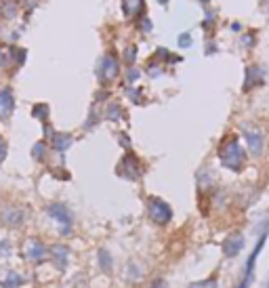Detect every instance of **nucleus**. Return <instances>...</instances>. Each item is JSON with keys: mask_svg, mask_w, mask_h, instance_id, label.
Segmentation results:
<instances>
[{"mask_svg": "<svg viewBox=\"0 0 269 288\" xmlns=\"http://www.w3.org/2000/svg\"><path fill=\"white\" fill-rule=\"evenodd\" d=\"M219 158H221V162L227 166V169H231V171L242 169L244 152H242V148H240L238 139H235V137H229L227 141H225L223 146H221V150H219Z\"/></svg>", "mask_w": 269, "mask_h": 288, "instance_id": "obj_1", "label": "nucleus"}, {"mask_svg": "<svg viewBox=\"0 0 269 288\" xmlns=\"http://www.w3.org/2000/svg\"><path fill=\"white\" fill-rule=\"evenodd\" d=\"M147 213H149V219L154 221V223L158 225H166L170 217H173V210H170V206L160 200V198H149L147 202Z\"/></svg>", "mask_w": 269, "mask_h": 288, "instance_id": "obj_2", "label": "nucleus"}, {"mask_svg": "<svg viewBox=\"0 0 269 288\" xmlns=\"http://www.w3.org/2000/svg\"><path fill=\"white\" fill-rule=\"evenodd\" d=\"M24 257L30 259V261H42L47 257V246L42 244L40 240H28L24 244Z\"/></svg>", "mask_w": 269, "mask_h": 288, "instance_id": "obj_3", "label": "nucleus"}, {"mask_svg": "<svg viewBox=\"0 0 269 288\" xmlns=\"http://www.w3.org/2000/svg\"><path fill=\"white\" fill-rule=\"evenodd\" d=\"M118 76V59L114 55H105L101 65H99V78L103 82H110Z\"/></svg>", "mask_w": 269, "mask_h": 288, "instance_id": "obj_4", "label": "nucleus"}, {"mask_svg": "<svg viewBox=\"0 0 269 288\" xmlns=\"http://www.w3.org/2000/svg\"><path fill=\"white\" fill-rule=\"evenodd\" d=\"M118 171H120V175H124L126 179H137V177L141 175V166H139V160L133 156V154H128V156L122 160Z\"/></svg>", "mask_w": 269, "mask_h": 288, "instance_id": "obj_5", "label": "nucleus"}, {"mask_svg": "<svg viewBox=\"0 0 269 288\" xmlns=\"http://www.w3.org/2000/svg\"><path fill=\"white\" fill-rule=\"evenodd\" d=\"M49 215L53 219H57L59 223L63 225V231H70L72 227V215H70V210L66 206H61V204H51L49 206Z\"/></svg>", "mask_w": 269, "mask_h": 288, "instance_id": "obj_6", "label": "nucleus"}, {"mask_svg": "<svg viewBox=\"0 0 269 288\" xmlns=\"http://www.w3.org/2000/svg\"><path fill=\"white\" fill-rule=\"evenodd\" d=\"M244 246V240H242V234H231L227 240H225L223 244V252L227 254V257H235Z\"/></svg>", "mask_w": 269, "mask_h": 288, "instance_id": "obj_7", "label": "nucleus"}, {"mask_svg": "<svg viewBox=\"0 0 269 288\" xmlns=\"http://www.w3.org/2000/svg\"><path fill=\"white\" fill-rule=\"evenodd\" d=\"M263 240H265V234L261 236V240H259V244H256V248H254V252H252V257H250L248 265H246V275H244V280H242V284H240L238 288H248V286H250V280H252V271H254V263H256V254L261 252Z\"/></svg>", "mask_w": 269, "mask_h": 288, "instance_id": "obj_8", "label": "nucleus"}, {"mask_svg": "<svg viewBox=\"0 0 269 288\" xmlns=\"http://www.w3.org/2000/svg\"><path fill=\"white\" fill-rule=\"evenodd\" d=\"M13 95H11V91L9 88H3L0 91V116H9L11 112H13Z\"/></svg>", "mask_w": 269, "mask_h": 288, "instance_id": "obj_9", "label": "nucleus"}, {"mask_svg": "<svg viewBox=\"0 0 269 288\" xmlns=\"http://www.w3.org/2000/svg\"><path fill=\"white\" fill-rule=\"evenodd\" d=\"M248 146H250V152L252 154H259L261 152V148H263V139H261V135L256 130H248Z\"/></svg>", "mask_w": 269, "mask_h": 288, "instance_id": "obj_10", "label": "nucleus"}, {"mask_svg": "<svg viewBox=\"0 0 269 288\" xmlns=\"http://www.w3.org/2000/svg\"><path fill=\"white\" fill-rule=\"evenodd\" d=\"M143 9V0H124V11L126 15H135Z\"/></svg>", "mask_w": 269, "mask_h": 288, "instance_id": "obj_11", "label": "nucleus"}, {"mask_svg": "<svg viewBox=\"0 0 269 288\" xmlns=\"http://www.w3.org/2000/svg\"><path fill=\"white\" fill-rule=\"evenodd\" d=\"M70 143H72V137H68V135H55V148L57 150H66Z\"/></svg>", "mask_w": 269, "mask_h": 288, "instance_id": "obj_12", "label": "nucleus"}, {"mask_svg": "<svg viewBox=\"0 0 269 288\" xmlns=\"http://www.w3.org/2000/svg\"><path fill=\"white\" fill-rule=\"evenodd\" d=\"M19 284H21V278H17V275H15L13 271L9 273V280H5V282H3V286H5V288H17Z\"/></svg>", "mask_w": 269, "mask_h": 288, "instance_id": "obj_13", "label": "nucleus"}, {"mask_svg": "<svg viewBox=\"0 0 269 288\" xmlns=\"http://www.w3.org/2000/svg\"><path fill=\"white\" fill-rule=\"evenodd\" d=\"M189 288H217V280L210 278L204 282H193V284H189Z\"/></svg>", "mask_w": 269, "mask_h": 288, "instance_id": "obj_14", "label": "nucleus"}, {"mask_svg": "<svg viewBox=\"0 0 269 288\" xmlns=\"http://www.w3.org/2000/svg\"><path fill=\"white\" fill-rule=\"evenodd\" d=\"M99 263H103V269H105V271H110V267H112V259H110V254H107L105 250L99 252Z\"/></svg>", "mask_w": 269, "mask_h": 288, "instance_id": "obj_15", "label": "nucleus"}, {"mask_svg": "<svg viewBox=\"0 0 269 288\" xmlns=\"http://www.w3.org/2000/svg\"><path fill=\"white\" fill-rule=\"evenodd\" d=\"M5 156H7V146H5V141L0 139V162L5 160Z\"/></svg>", "mask_w": 269, "mask_h": 288, "instance_id": "obj_16", "label": "nucleus"}, {"mask_svg": "<svg viewBox=\"0 0 269 288\" xmlns=\"http://www.w3.org/2000/svg\"><path fill=\"white\" fill-rule=\"evenodd\" d=\"M149 288H168V284L164 282V280H156L152 286H149Z\"/></svg>", "mask_w": 269, "mask_h": 288, "instance_id": "obj_17", "label": "nucleus"}, {"mask_svg": "<svg viewBox=\"0 0 269 288\" xmlns=\"http://www.w3.org/2000/svg\"><path fill=\"white\" fill-rule=\"evenodd\" d=\"M34 154H36V158H42V156H40V154H45V148H42V143H38V146H36Z\"/></svg>", "mask_w": 269, "mask_h": 288, "instance_id": "obj_18", "label": "nucleus"}, {"mask_svg": "<svg viewBox=\"0 0 269 288\" xmlns=\"http://www.w3.org/2000/svg\"><path fill=\"white\" fill-rule=\"evenodd\" d=\"M36 116H47V107H45V105H42V107L38 105V107H36Z\"/></svg>", "mask_w": 269, "mask_h": 288, "instance_id": "obj_19", "label": "nucleus"}, {"mask_svg": "<svg viewBox=\"0 0 269 288\" xmlns=\"http://www.w3.org/2000/svg\"><path fill=\"white\" fill-rule=\"evenodd\" d=\"M189 36H181V47H189Z\"/></svg>", "mask_w": 269, "mask_h": 288, "instance_id": "obj_20", "label": "nucleus"}, {"mask_svg": "<svg viewBox=\"0 0 269 288\" xmlns=\"http://www.w3.org/2000/svg\"><path fill=\"white\" fill-rule=\"evenodd\" d=\"M3 63H5V61H3V55H0V65H3Z\"/></svg>", "mask_w": 269, "mask_h": 288, "instance_id": "obj_21", "label": "nucleus"}]
</instances>
